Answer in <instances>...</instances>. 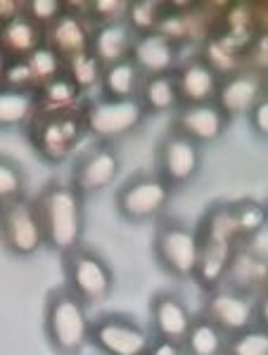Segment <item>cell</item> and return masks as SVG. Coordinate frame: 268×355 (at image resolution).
Listing matches in <instances>:
<instances>
[{"mask_svg": "<svg viewBox=\"0 0 268 355\" xmlns=\"http://www.w3.org/2000/svg\"><path fill=\"white\" fill-rule=\"evenodd\" d=\"M41 220L45 249L65 256L83 244L85 237V197L69 180L50 178L33 197Z\"/></svg>", "mask_w": 268, "mask_h": 355, "instance_id": "obj_1", "label": "cell"}, {"mask_svg": "<svg viewBox=\"0 0 268 355\" xmlns=\"http://www.w3.org/2000/svg\"><path fill=\"white\" fill-rule=\"evenodd\" d=\"M195 232L199 256L192 279L202 291H212L224 284L233 256L240 246V234L231 214V202H214L209 206L199 218Z\"/></svg>", "mask_w": 268, "mask_h": 355, "instance_id": "obj_2", "label": "cell"}, {"mask_svg": "<svg viewBox=\"0 0 268 355\" xmlns=\"http://www.w3.org/2000/svg\"><path fill=\"white\" fill-rule=\"evenodd\" d=\"M90 308L65 284L48 291L43 331L55 355H81L90 346Z\"/></svg>", "mask_w": 268, "mask_h": 355, "instance_id": "obj_3", "label": "cell"}, {"mask_svg": "<svg viewBox=\"0 0 268 355\" xmlns=\"http://www.w3.org/2000/svg\"><path fill=\"white\" fill-rule=\"evenodd\" d=\"M176 190L157 171H138L128 175L114 194V209L119 218L131 225L157 223L167 216Z\"/></svg>", "mask_w": 268, "mask_h": 355, "instance_id": "obj_4", "label": "cell"}, {"mask_svg": "<svg viewBox=\"0 0 268 355\" xmlns=\"http://www.w3.org/2000/svg\"><path fill=\"white\" fill-rule=\"evenodd\" d=\"M62 268H65V287L76 294L88 308L112 299L117 289V275L100 251L85 244L76 246L62 256Z\"/></svg>", "mask_w": 268, "mask_h": 355, "instance_id": "obj_5", "label": "cell"}, {"mask_svg": "<svg viewBox=\"0 0 268 355\" xmlns=\"http://www.w3.org/2000/svg\"><path fill=\"white\" fill-rule=\"evenodd\" d=\"M26 137L38 159L50 166L69 162L85 140L81 110L72 114H36L28 123Z\"/></svg>", "mask_w": 268, "mask_h": 355, "instance_id": "obj_6", "label": "cell"}, {"mask_svg": "<svg viewBox=\"0 0 268 355\" xmlns=\"http://www.w3.org/2000/svg\"><path fill=\"white\" fill-rule=\"evenodd\" d=\"M147 114L142 105L135 100H107L100 95L85 97L81 105V121L85 137L100 142H114L133 135L145 123Z\"/></svg>", "mask_w": 268, "mask_h": 355, "instance_id": "obj_7", "label": "cell"}, {"mask_svg": "<svg viewBox=\"0 0 268 355\" xmlns=\"http://www.w3.org/2000/svg\"><path fill=\"white\" fill-rule=\"evenodd\" d=\"M152 254L164 272L174 279H192L197 268V232L185 220L176 216H164L155 223V234H152Z\"/></svg>", "mask_w": 268, "mask_h": 355, "instance_id": "obj_8", "label": "cell"}, {"mask_svg": "<svg viewBox=\"0 0 268 355\" xmlns=\"http://www.w3.org/2000/svg\"><path fill=\"white\" fill-rule=\"evenodd\" d=\"M264 296H249L242 291L233 289V287H216L212 291H204V301H202V311L199 315L207 318L209 322L216 324L226 336L242 331L252 324L266 327V318H264Z\"/></svg>", "mask_w": 268, "mask_h": 355, "instance_id": "obj_9", "label": "cell"}, {"mask_svg": "<svg viewBox=\"0 0 268 355\" xmlns=\"http://www.w3.org/2000/svg\"><path fill=\"white\" fill-rule=\"evenodd\" d=\"M150 339V329L128 313L105 311L90 324V346L102 355H145Z\"/></svg>", "mask_w": 268, "mask_h": 355, "instance_id": "obj_10", "label": "cell"}, {"mask_svg": "<svg viewBox=\"0 0 268 355\" xmlns=\"http://www.w3.org/2000/svg\"><path fill=\"white\" fill-rule=\"evenodd\" d=\"M124 157L114 142L93 140L85 150L74 157L69 182L83 197L110 190L122 175Z\"/></svg>", "mask_w": 268, "mask_h": 355, "instance_id": "obj_11", "label": "cell"}, {"mask_svg": "<svg viewBox=\"0 0 268 355\" xmlns=\"http://www.w3.org/2000/svg\"><path fill=\"white\" fill-rule=\"evenodd\" d=\"M0 246L15 259H31L43 249V230L33 199L19 197L0 211Z\"/></svg>", "mask_w": 268, "mask_h": 355, "instance_id": "obj_12", "label": "cell"}, {"mask_svg": "<svg viewBox=\"0 0 268 355\" xmlns=\"http://www.w3.org/2000/svg\"><path fill=\"white\" fill-rule=\"evenodd\" d=\"M202 147L169 125L155 145V171L174 190L190 185L202 171Z\"/></svg>", "mask_w": 268, "mask_h": 355, "instance_id": "obj_13", "label": "cell"}, {"mask_svg": "<svg viewBox=\"0 0 268 355\" xmlns=\"http://www.w3.org/2000/svg\"><path fill=\"white\" fill-rule=\"evenodd\" d=\"M266 73L256 69L240 67L224 73L219 78V88L214 95V105L226 114L231 121L244 116L261 97H266Z\"/></svg>", "mask_w": 268, "mask_h": 355, "instance_id": "obj_14", "label": "cell"}, {"mask_svg": "<svg viewBox=\"0 0 268 355\" xmlns=\"http://www.w3.org/2000/svg\"><path fill=\"white\" fill-rule=\"evenodd\" d=\"M231 119L226 116L214 102H202V105H181L171 114V128L178 130L181 135L190 137L195 145L204 147L219 142L231 128Z\"/></svg>", "mask_w": 268, "mask_h": 355, "instance_id": "obj_15", "label": "cell"}, {"mask_svg": "<svg viewBox=\"0 0 268 355\" xmlns=\"http://www.w3.org/2000/svg\"><path fill=\"white\" fill-rule=\"evenodd\" d=\"M147 311H150V327H147L150 334L171 341H183L192 320H195L187 301L174 289L155 291L150 296Z\"/></svg>", "mask_w": 268, "mask_h": 355, "instance_id": "obj_16", "label": "cell"}, {"mask_svg": "<svg viewBox=\"0 0 268 355\" xmlns=\"http://www.w3.org/2000/svg\"><path fill=\"white\" fill-rule=\"evenodd\" d=\"M128 60L133 62L142 76L171 73L181 64V43L162 31L135 33Z\"/></svg>", "mask_w": 268, "mask_h": 355, "instance_id": "obj_17", "label": "cell"}, {"mask_svg": "<svg viewBox=\"0 0 268 355\" xmlns=\"http://www.w3.org/2000/svg\"><path fill=\"white\" fill-rule=\"evenodd\" d=\"M83 8L85 3H67V12L45 31V45L50 50H55L65 62L90 50V31H93V26L83 17Z\"/></svg>", "mask_w": 268, "mask_h": 355, "instance_id": "obj_18", "label": "cell"}, {"mask_svg": "<svg viewBox=\"0 0 268 355\" xmlns=\"http://www.w3.org/2000/svg\"><path fill=\"white\" fill-rule=\"evenodd\" d=\"M174 78L181 105H202V102H214L221 76L202 60V55H197L181 60V64L174 71Z\"/></svg>", "mask_w": 268, "mask_h": 355, "instance_id": "obj_19", "label": "cell"}, {"mask_svg": "<svg viewBox=\"0 0 268 355\" xmlns=\"http://www.w3.org/2000/svg\"><path fill=\"white\" fill-rule=\"evenodd\" d=\"M224 284L249 296H264L268 284V256L240 244L231 261Z\"/></svg>", "mask_w": 268, "mask_h": 355, "instance_id": "obj_20", "label": "cell"}, {"mask_svg": "<svg viewBox=\"0 0 268 355\" xmlns=\"http://www.w3.org/2000/svg\"><path fill=\"white\" fill-rule=\"evenodd\" d=\"M135 33L126 21H114V24H98L90 31V53L102 64H117L131 57Z\"/></svg>", "mask_w": 268, "mask_h": 355, "instance_id": "obj_21", "label": "cell"}, {"mask_svg": "<svg viewBox=\"0 0 268 355\" xmlns=\"http://www.w3.org/2000/svg\"><path fill=\"white\" fill-rule=\"evenodd\" d=\"M33 95H36V107H38L36 114H72L81 110V105L85 102V95L67 76V71L50 78L48 83L38 85L33 90Z\"/></svg>", "mask_w": 268, "mask_h": 355, "instance_id": "obj_22", "label": "cell"}, {"mask_svg": "<svg viewBox=\"0 0 268 355\" xmlns=\"http://www.w3.org/2000/svg\"><path fill=\"white\" fill-rule=\"evenodd\" d=\"M138 102L142 105L147 116H159V114H174L181 107L178 88H176L174 71L157 73V76H142Z\"/></svg>", "mask_w": 268, "mask_h": 355, "instance_id": "obj_23", "label": "cell"}, {"mask_svg": "<svg viewBox=\"0 0 268 355\" xmlns=\"http://www.w3.org/2000/svg\"><path fill=\"white\" fill-rule=\"evenodd\" d=\"M45 43V31L38 28L26 15H19L3 24L0 31V53L3 57H28Z\"/></svg>", "mask_w": 268, "mask_h": 355, "instance_id": "obj_24", "label": "cell"}, {"mask_svg": "<svg viewBox=\"0 0 268 355\" xmlns=\"http://www.w3.org/2000/svg\"><path fill=\"white\" fill-rule=\"evenodd\" d=\"M36 112L33 90H12L0 85V130H26Z\"/></svg>", "mask_w": 268, "mask_h": 355, "instance_id": "obj_25", "label": "cell"}, {"mask_svg": "<svg viewBox=\"0 0 268 355\" xmlns=\"http://www.w3.org/2000/svg\"><path fill=\"white\" fill-rule=\"evenodd\" d=\"M140 83H142V73L135 69L131 60H124L117 62V64L105 67L98 95L107 97V100H135Z\"/></svg>", "mask_w": 268, "mask_h": 355, "instance_id": "obj_26", "label": "cell"}, {"mask_svg": "<svg viewBox=\"0 0 268 355\" xmlns=\"http://www.w3.org/2000/svg\"><path fill=\"white\" fill-rule=\"evenodd\" d=\"M185 355H224L226 334L202 315H195L183 339Z\"/></svg>", "mask_w": 268, "mask_h": 355, "instance_id": "obj_27", "label": "cell"}, {"mask_svg": "<svg viewBox=\"0 0 268 355\" xmlns=\"http://www.w3.org/2000/svg\"><path fill=\"white\" fill-rule=\"evenodd\" d=\"M231 214L233 220H235L237 234H240V242H247V239L256 237L259 232L266 230L268 223V214L264 202L254 197H242L231 202Z\"/></svg>", "mask_w": 268, "mask_h": 355, "instance_id": "obj_28", "label": "cell"}, {"mask_svg": "<svg viewBox=\"0 0 268 355\" xmlns=\"http://www.w3.org/2000/svg\"><path fill=\"white\" fill-rule=\"evenodd\" d=\"M65 71H67V76L78 85V90H81L85 97H90L100 90L105 64L88 50V53H81V55L72 57L69 62H65Z\"/></svg>", "mask_w": 268, "mask_h": 355, "instance_id": "obj_29", "label": "cell"}, {"mask_svg": "<svg viewBox=\"0 0 268 355\" xmlns=\"http://www.w3.org/2000/svg\"><path fill=\"white\" fill-rule=\"evenodd\" d=\"M26 185L28 178L24 166L8 154H0V204L26 197Z\"/></svg>", "mask_w": 268, "mask_h": 355, "instance_id": "obj_30", "label": "cell"}, {"mask_svg": "<svg viewBox=\"0 0 268 355\" xmlns=\"http://www.w3.org/2000/svg\"><path fill=\"white\" fill-rule=\"evenodd\" d=\"M224 355H268V329L252 324V327L226 336Z\"/></svg>", "mask_w": 268, "mask_h": 355, "instance_id": "obj_31", "label": "cell"}, {"mask_svg": "<svg viewBox=\"0 0 268 355\" xmlns=\"http://www.w3.org/2000/svg\"><path fill=\"white\" fill-rule=\"evenodd\" d=\"M26 62H28V67H31L36 88H38V85H43V83H48L50 78L60 76V73L65 71V60H62L55 50H50L45 43L41 45V48L33 50V53L26 57Z\"/></svg>", "mask_w": 268, "mask_h": 355, "instance_id": "obj_32", "label": "cell"}, {"mask_svg": "<svg viewBox=\"0 0 268 355\" xmlns=\"http://www.w3.org/2000/svg\"><path fill=\"white\" fill-rule=\"evenodd\" d=\"M0 85L12 90H36V81H33V73L26 57H3Z\"/></svg>", "mask_w": 268, "mask_h": 355, "instance_id": "obj_33", "label": "cell"}, {"mask_svg": "<svg viewBox=\"0 0 268 355\" xmlns=\"http://www.w3.org/2000/svg\"><path fill=\"white\" fill-rule=\"evenodd\" d=\"M162 17L164 12L159 3H128L126 24L133 28V33H150L159 28Z\"/></svg>", "mask_w": 268, "mask_h": 355, "instance_id": "obj_34", "label": "cell"}, {"mask_svg": "<svg viewBox=\"0 0 268 355\" xmlns=\"http://www.w3.org/2000/svg\"><path fill=\"white\" fill-rule=\"evenodd\" d=\"M126 12L128 3L124 0H93V3H85L83 8V17L90 21V26L126 21Z\"/></svg>", "mask_w": 268, "mask_h": 355, "instance_id": "obj_35", "label": "cell"}, {"mask_svg": "<svg viewBox=\"0 0 268 355\" xmlns=\"http://www.w3.org/2000/svg\"><path fill=\"white\" fill-rule=\"evenodd\" d=\"M65 12L67 3L62 0H24V15L43 31H48Z\"/></svg>", "mask_w": 268, "mask_h": 355, "instance_id": "obj_36", "label": "cell"}, {"mask_svg": "<svg viewBox=\"0 0 268 355\" xmlns=\"http://www.w3.org/2000/svg\"><path fill=\"white\" fill-rule=\"evenodd\" d=\"M244 119H247V123H249V130H252L259 140H268V95L261 97L252 110L244 114Z\"/></svg>", "mask_w": 268, "mask_h": 355, "instance_id": "obj_37", "label": "cell"}, {"mask_svg": "<svg viewBox=\"0 0 268 355\" xmlns=\"http://www.w3.org/2000/svg\"><path fill=\"white\" fill-rule=\"evenodd\" d=\"M145 355H185V348H183V341H171V339H162V336H152Z\"/></svg>", "mask_w": 268, "mask_h": 355, "instance_id": "obj_38", "label": "cell"}, {"mask_svg": "<svg viewBox=\"0 0 268 355\" xmlns=\"http://www.w3.org/2000/svg\"><path fill=\"white\" fill-rule=\"evenodd\" d=\"M24 15V0H0V24Z\"/></svg>", "mask_w": 268, "mask_h": 355, "instance_id": "obj_39", "label": "cell"}, {"mask_svg": "<svg viewBox=\"0 0 268 355\" xmlns=\"http://www.w3.org/2000/svg\"><path fill=\"white\" fill-rule=\"evenodd\" d=\"M0 67H3V53H0Z\"/></svg>", "mask_w": 268, "mask_h": 355, "instance_id": "obj_40", "label": "cell"}, {"mask_svg": "<svg viewBox=\"0 0 268 355\" xmlns=\"http://www.w3.org/2000/svg\"><path fill=\"white\" fill-rule=\"evenodd\" d=\"M0 31H3V24H0Z\"/></svg>", "mask_w": 268, "mask_h": 355, "instance_id": "obj_41", "label": "cell"}, {"mask_svg": "<svg viewBox=\"0 0 268 355\" xmlns=\"http://www.w3.org/2000/svg\"><path fill=\"white\" fill-rule=\"evenodd\" d=\"M0 211H3V204H0Z\"/></svg>", "mask_w": 268, "mask_h": 355, "instance_id": "obj_42", "label": "cell"}]
</instances>
